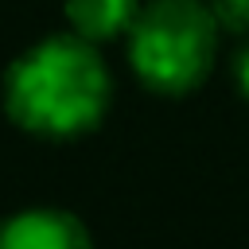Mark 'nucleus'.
Here are the masks:
<instances>
[{"mask_svg": "<svg viewBox=\"0 0 249 249\" xmlns=\"http://www.w3.org/2000/svg\"><path fill=\"white\" fill-rule=\"evenodd\" d=\"M113 97V78L89 39L78 31L47 35L27 47L4 74L8 117L39 136H78L89 132Z\"/></svg>", "mask_w": 249, "mask_h": 249, "instance_id": "obj_1", "label": "nucleus"}, {"mask_svg": "<svg viewBox=\"0 0 249 249\" xmlns=\"http://www.w3.org/2000/svg\"><path fill=\"white\" fill-rule=\"evenodd\" d=\"M218 54V19L202 0H152L128 27V62L136 78L167 97L206 82Z\"/></svg>", "mask_w": 249, "mask_h": 249, "instance_id": "obj_2", "label": "nucleus"}, {"mask_svg": "<svg viewBox=\"0 0 249 249\" xmlns=\"http://www.w3.org/2000/svg\"><path fill=\"white\" fill-rule=\"evenodd\" d=\"M0 249H93V237L78 214L31 206L0 222Z\"/></svg>", "mask_w": 249, "mask_h": 249, "instance_id": "obj_3", "label": "nucleus"}, {"mask_svg": "<svg viewBox=\"0 0 249 249\" xmlns=\"http://www.w3.org/2000/svg\"><path fill=\"white\" fill-rule=\"evenodd\" d=\"M136 12H140V0H66L70 27L89 43L117 39L121 31L132 27Z\"/></svg>", "mask_w": 249, "mask_h": 249, "instance_id": "obj_4", "label": "nucleus"}, {"mask_svg": "<svg viewBox=\"0 0 249 249\" xmlns=\"http://www.w3.org/2000/svg\"><path fill=\"white\" fill-rule=\"evenodd\" d=\"M214 19L230 35H249V0H214L210 4Z\"/></svg>", "mask_w": 249, "mask_h": 249, "instance_id": "obj_5", "label": "nucleus"}, {"mask_svg": "<svg viewBox=\"0 0 249 249\" xmlns=\"http://www.w3.org/2000/svg\"><path fill=\"white\" fill-rule=\"evenodd\" d=\"M233 74H237V86L249 93V43L237 51V62H233Z\"/></svg>", "mask_w": 249, "mask_h": 249, "instance_id": "obj_6", "label": "nucleus"}]
</instances>
